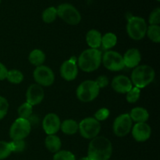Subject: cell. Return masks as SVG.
<instances>
[{"label": "cell", "mask_w": 160, "mask_h": 160, "mask_svg": "<svg viewBox=\"0 0 160 160\" xmlns=\"http://www.w3.org/2000/svg\"><path fill=\"white\" fill-rule=\"evenodd\" d=\"M151 134V128L146 123H136V124L133 127V138L138 142H146L148 139H149Z\"/></svg>", "instance_id": "16"}, {"label": "cell", "mask_w": 160, "mask_h": 160, "mask_svg": "<svg viewBox=\"0 0 160 160\" xmlns=\"http://www.w3.org/2000/svg\"><path fill=\"white\" fill-rule=\"evenodd\" d=\"M112 89L120 94H127L133 88L131 79L124 75H118L112 79L111 83Z\"/></svg>", "instance_id": "15"}, {"label": "cell", "mask_w": 160, "mask_h": 160, "mask_svg": "<svg viewBox=\"0 0 160 160\" xmlns=\"http://www.w3.org/2000/svg\"><path fill=\"white\" fill-rule=\"evenodd\" d=\"M34 81L38 84L44 87L51 86L55 81V74L51 68L46 66H39L35 68L33 73Z\"/></svg>", "instance_id": "10"}, {"label": "cell", "mask_w": 160, "mask_h": 160, "mask_svg": "<svg viewBox=\"0 0 160 160\" xmlns=\"http://www.w3.org/2000/svg\"><path fill=\"white\" fill-rule=\"evenodd\" d=\"M28 59L32 65L39 67V66H42L45 61V55L42 50L34 49L29 54Z\"/></svg>", "instance_id": "22"}, {"label": "cell", "mask_w": 160, "mask_h": 160, "mask_svg": "<svg viewBox=\"0 0 160 160\" xmlns=\"http://www.w3.org/2000/svg\"><path fill=\"white\" fill-rule=\"evenodd\" d=\"M31 125L28 120L18 118L12 123L9 129V136L12 140H24L30 134Z\"/></svg>", "instance_id": "8"}, {"label": "cell", "mask_w": 160, "mask_h": 160, "mask_svg": "<svg viewBox=\"0 0 160 160\" xmlns=\"http://www.w3.org/2000/svg\"><path fill=\"white\" fill-rule=\"evenodd\" d=\"M109 113H110V112H109V109H106V108H102V109H99L96 111V112L95 113V119L98 121H103L109 117Z\"/></svg>", "instance_id": "34"}, {"label": "cell", "mask_w": 160, "mask_h": 160, "mask_svg": "<svg viewBox=\"0 0 160 160\" xmlns=\"http://www.w3.org/2000/svg\"><path fill=\"white\" fill-rule=\"evenodd\" d=\"M12 153L9 142L0 141V160L6 159Z\"/></svg>", "instance_id": "30"}, {"label": "cell", "mask_w": 160, "mask_h": 160, "mask_svg": "<svg viewBox=\"0 0 160 160\" xmlns=\"http://www.w3.org/2000/svg\"><path fill=\"white\" fill-rule=\"evenodd\" d=\"M156 72L154 69L148 65L138 66L131 73V82L136 88L141 89L147 87L155 79Z\"/></svg>", "instance_id": "3"}, {"label": "cell", "mask_w": 160, "mask_h": 160, "mask_svg": "<svg viewBox=\"0 0 160 160\" xmlns=\"http://www.w3.org/2000/svg\"><path fill=\"white\" fill-rule=\"evenodd\" d=\"M125 67L128 68H135L140 63L142 56L141 52L137 48H130L125 52L123 56Z\"/></svg>", "instance_id": "17"}, {"label": "cell", "mask_w": 160, "mask_h": 160, "mask_svg": "<svg viewBox=\"0 0 160 160\" xmlns=\"http://www.w3.org/2000/svg\"><path fill=\"white\" fill-rule=\"evenodd\" d=\"M147 23L141 17H131L127 23V32L128 36L134 40L138 41L144 38L147 32Z\"/></svg>", "instance_id": "4"}, {"label": "cell", "mask_w": 160, "mask_h": 160, "mask_svg": "<svg viewBox=\"0 0 160 160\" xmlns=\"http://www.w3.org/2000/svg\"><path fill=\"white\" fill-rule=\"evenodd\" d=\"M8 109H9V102L7 99L4 97L0 96V120L6 117Z\"/></svg>", "instance_id": "33"}, {"label": "cell", "mask_w": 160, "mask_h": 160, "mask_svg": "<svg viewBox=\"0 0 160 160\" xmlns=\"http://www.w3.org/2000/svg\"><path fill=\"white\" fill-rule=\"evenodd\" d=\"M61 131L67 135H72L76 134L79 130V124L75 120L69 119V120H64L61 123Z\"/></svg>", "instance_id": "21"}, {"label": "cell", "mask_w": 160, "mask_h": 160, "mask_svg": "<svg viewBox=\"0 0 160 160\" xmlns=\"http://www.w3.org/2000/svg\"><path fill=\"white\" fill-rule=\"evenodd\" d=\"M148 23L150 25H159L160 23V8L157 7L153 9L149 15Z\"/></svg>", "instance_id": "32"}, {"label": "cell", "mask_w": 160, "mask_h": 160, "mask_svg": "<svg viewBox=\"0 0 160 160\" xmlns=\"http://www.w3.org/2000/svg\"><path fill=\"white\" fill-rule=\"evenodd\" d=\"M100 88L95 81H84L78 87L76 95L78 99L83 102H89L98 97Z\"/></svg>", "instance_id": "5"}, {"label": "cell", "mask_w": 160, "mask_h": 160, "mask_svg": "<svg viewBox=\"0 0 160 160\" xmlns=\"http://www.w3.org/2000/svg\"><path fill=\"white\" fill-rule=\"evenodd\" d=\"M57 15L70 25H78L81 20V15L76 7L70 3H62L57 8Z\"/></svg>", "instance_id": "6"}, {"label": "cell", "mask_w": 160, "mask_h": 160, "mask_svg": "<svg viewBox=\"0 0 160 160\" xmlns=\"http://www.w3.org/2000/svg\"><path fill=\"white\" fill-rule=\"evenodd\" d=\"M156 1H157V2H159V1H160V0H156Z\"/></svg>", "instance_id": "38"}, {"label": "cell", "mask_w": 160, "mask_h": 160, "mask_svg": "<svg viewBox=\"0 0 160 160\" xmlns=\"http://www.w3.org/2000/svg\"><path fill=\"white\" fill-rule=\"evenodd\" d=\"M6 79L12 84H20L23 81V74L17 70H11L8 71Z\"/></svg>", "instance_id": "27"}, {"label": "cell", "mask_w": 160, "mask_h": 160, "mask_svg": "<svg viewBox=\"0 0 160 160\" xmlns=\"http://www.w3.org/2000/svg\"><path fill=\"white\" fill-rule=\"evenodd\" d=\"M12 152H21L26 148V143L24 140H12L9 142Z\"/></svg>", "instance_id": "31"}, {"label": "cell", "mask_w": 160, "mask_h": 160, "mask_svg": "<svg viewBox=\"0 0 160 160\" xmlns=\"http://www.w3.org/2000/svg\"><path fill=\"white\" fill-rule=\"evenodd\" d=\"M95 83L99 88H103L109 85V78L105 75H101L95 80Z\"/></svg>", "instance_id": "35"}, {"label": "cell", "mask_w": 160, "mask_h": 160, "mask_svg": "<svg viewBox=\"0 0 160 160\" xmlns=\"http://www.w3.org/2000/svg\"><path fill=\"white\" fill-rule=\"evenodd\" d=\"M0 3H1V0H0Z\"/></svg>", "instance_id": "39"}, {"label": "cell", "mask_w": 160, "mask_h": 160, "mask_svg": "<svg viewBox=\"0 0 160 160\" xmlns=\"http://www.w3.org/2000/svg\"><path fill=\"white\" fill-rule=\"evenodd\" d=\"M129 115L131 120L136 123H145L149 117L148 110L142 107L134 108L131 109Z\"/></svg>", "instance_id": "19"}, {"label": "cell", "mask_w": 160, "mask_h": 160, "mask_svg": "<svg viewBox=\"0 0 160 160\" xmlns=\"http://www.w3.org/2000/svg\"><path fill=\"white\" fill-rule=\"evenodd\" d=\"M45 145L50 152L56 153L60 150L62 147V142L58 136L52 134V135L47 136L45 140Z\"/></svg>", "instance_id": "20"}, {"label": "cell", "mask_w": 160, "mask_h": 160, "mask_svg": "<svg viewBox=\"0 0 160 160\" xmlns=\"http://www.w3.org/2000/svg\"><path fill=\"white\" fill-rule=\"evenodd\" d=\"M102 62L104 67L110 71H120L125 67L123 56L112 50L104 53L102 58Z\"/></svg>", "instance_id": "9"}, {"label": "cell", "mask_w": 160, "mask_h": 160, "mask_svg": "<svg viewBox=\"0 0 160 160\" xmlns=\"http://www.w3.org/2000/svg\"><path fill=\"white\" fill-rule=\"evenodd\" d=\"M53 160H76V158L71 152L59 150V152L55 153Z\"/></svg>", "instance_id": "28"}, {"label": "cell", "mask_w": 160, "mask_h": 160, "mask_svg": "<svg viewBox=\"0 0 160 160\" xmlns=\"http://www.w3.org/2000/svg\"><path fill=\"white\" fill-rule=\"evenodd\" d=\"M117 43V37L113 33H106L102 37L101 45L105 49H110L113 48Z\"/></svg>", "instance_id": "23"}, {"label": "cell", "mask_w": 160, "mask_h": 160, "mask_svg": "<svg viewBox=\"0 0 160 160\" xmlns=\"http://www.w3.org/2000/svg\"><path fill=\"white\" fill-rule=\"evenodd\" d=\"M112 153V143L107 138L98 136L91 140L88 148V157L90 160H109Z\"/></svg>", "instance_id": "1"}, {"label": "cell", "mask_w": 160, "mask_h": 160, "mask_svg": "<svg viewBox=\"0 0 160 160\" xmlns=\"http://www.w3.org/2000/svg\"><path fill=\"white\" fill-rule=\"evenodd\" d=\"M141 96V90L138 88L134 87L127 93V101L129 103H135L138 101Z\"/></svg>", "instance_id": "29"}, {"label": "cell", "mask_w": 160, "mask_h": 160, "mask_svg": "<svg viewBox=\"0 0 160 160\" xmlns=\"http://www.w3.org/2000/svg\"><path fill=\"white\" fill-rule=\"evenodd\" d=\"M132 128V120L128 113L121 114L115 119L112 125V130L117 137H125L131 131Z\"/></svg>", "instance_id": "11"}, {"label": "cell", "mask_w": 160, "mask_h": 160, "mask_svg": "<svg viewBox=\"0 0 160 160\" xmlns=\"http://www.w3.org/2000/svg\"><path fill=\"white\" fill-rule=\"evenodd\" d=\"M8 71L9 70H7L6 66L0 62V81H3V80L6 79Z\"/></svg>", "instance_id": "36"}, {"label": "cell", "mask_w": 160, "mask_h": 160, "mask_svg": "<svg viewBox=\"0 0 160 160\" xmlns=\"http://www.w3.org/2000/svg\"><path fill=\"white\" fill-rule=\"evenodd\" d=\"M101 130L99 121L93 117H87L81 120L79 123L80 134L84 138L93 139L97 137Z\"/></svg>", "instance_id": "7"}, {"label": "cell", "mask_w": 160, "mask_h": 160, "mask_svg": "<svg viewBox=\"0 0 160 160\" xmlns=\"http://www.w3.org/2000/svg\"><path fill=\"white\" fill-rule=\"evenodd\" d=\"M32 112L33 106L30 105L29 103L27 102L20 105V107L18 108L19 117H20V118L25 119V120H28L32 116Z\"/></svg>", "instance_id": "26"}, {"label": "cell", "mask_w": 160, "mask_h": 160, "mask_svg": "<svg viewBox=\"0 0 160 160\" xmlns=\"http://www.w3.org/2000/svg\"><path fill=\"white\" fill-rule=\"evenodd\" d=\"M57 17V9L54 6H50L45 9L42 15V20L46 23H51L54 22Z\"/></svg>", "instance_id": "24"}, {"label": "cell", "mask_w": 160, "mask_h": 160, "mask_svg": "<svg viewBox=\"0 0 160 160\" xmlns=\"http://www.w3.org/2000/svg\"><path fill=\"white\" fill-rule=\"evenodd\" d=\"M102 54L98 48H89L81 52L78 59L80 69L84 72H93L98 69L102 63Z\"/></svg>", "instance_id": "2"}, {"label": "cell", "mask_w": 160, "mask_h": 160, "mask_svg": "<svg viewBox=\"0 0 160 160\" xmlns=\"http://www.w3.org/2000/svg\"><path fill=\"white\" fill-rule=\"evenodd\" d=\"M102 35L98 31L92 29L88 31L86 34V42L91 48H98L101 46Z\"/></svg>", "instance_id": "18"}, {"label": "cell", "mask_w": 160, "mask_h": 160, "mask_svg": "<svg viewBox=\"0 0 160 160\" xmlns=\"http://www.w3.org/2000/svg\"><path fill=\"white\" fill-rule=\"evenodd\" d=\"M45 93L42 86L38 84H33L27 90V102L31 106H37L40 104L44 99Z\"/></svg>", "instance_id": "13"}, {"label": "cell", "mask_w": 160, "mask_h": 160, "mask_svg": "<svg viewBox=\"0 0 160 160\" xmlns=\"http://www.w3.org/2000/svg\"><path fill=\"white\" fill-rule=\"evenodd\" d=\"M147 35L152 42L159 43L160 42V27L159 25H150L147 28Z\"/></svg>", "instance_id": "25"}, {"label": "cell", "mask_w": 160, "mask_h": 160, "mask_svg": "<svg viewBox=\"0 0 160 160\" xmlns=\"http://www.w3.org/2000/svg\"><path fill=\"white\" fill-rule=\"evenodd\" d=\"M60 119L55 113L47 114L42 121V128L48 135L56 134L60 129Z\"/></svg>", "instance_id": "12"}, {"label": "cell", "mask_w": 160, "mask_h": 160, "mask_svg": "<svg viewBox=\"0 0 160 160\" xmlns=\"http://www.w3.org/2000/svg\"><path fill=\"white\" fill-rule=\"evenodd\" d=\"M79 160H90V159H89V158L87 156V157H82V158H81V159H80Z\"/></svg>", "instance_id": "37"}, {"label": "cell", "mask_w": 160, "mask_h": 160, "mask_svg": "<svg viewBox=\"0 0 160 160\" xmlns=\"http://www.w3.org/2000/svg\"><path fill=\"white\" fill-rule=\"evenodd\" d=\"M61 77L67 81H73L78 74V67L73 58L64 61L60 67Z\"/></svg>", "instance_id": "14"}]
</instances>
